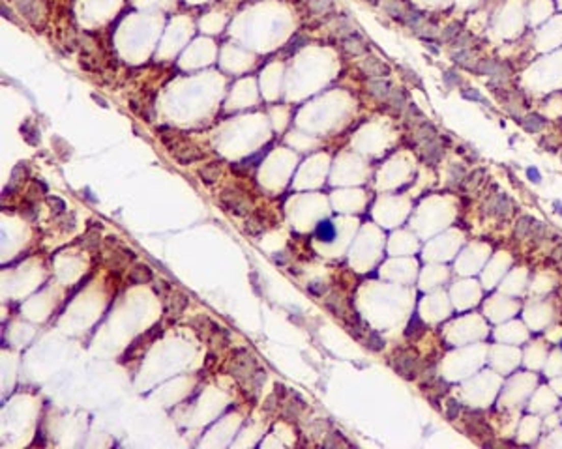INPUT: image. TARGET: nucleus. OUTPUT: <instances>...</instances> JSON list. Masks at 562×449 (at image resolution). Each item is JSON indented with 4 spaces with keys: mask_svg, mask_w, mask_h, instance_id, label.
<instances>
[{
    "mask_svg": "<svg viewBox=\"0 0 562 449\" xmlns=\"http://www.w3.org/2000/svg\"><path fill=\"white\" fill-rule=\"evenodd\" d=\"M521 124L528 133H538V131L544 129L547 122H545V118H542L540 115H528V116L523 118Z\"/></svg>",
    "mask_w": 562,
    "mask_h": 449,
    "instance_id": "nucleus-15",
    "label": "nucleus"
},
{
    "mask_svg": "<svg viewBox=\"0 0 562 449\" xmlns=\"http://www.w3.org/2000/svg\"><path fill=\"white\" fill-rule=\"evenodd\" d=\"M459 34H461V24L452 23V24H448L446 29L442 30V40H444V41H453Z\"/></svg>",
    "mask_w": 562,
    "mask_h": 449,
    "instance_id": "nucleus-24",
    "label": "nucleus"
},
{
    "mask_svg": "<svg viewBox=\"0 0 562 449\" xmlns=\"http://www.w3.org/2000/svg\"><path fill=\"white\" fill-rule=\"evenodd\" d=\"M304 43H306V38H302V36H296L295 40H290L289 43H287V47H285V52H295L296 49H300Z\"/></svg>",
    "mask_w": 562,
    "mask_h": 449,
    "instance_id": "nucleus-30",
    "label": "nucleus"
},
{
    "mask_svg": "<svg viewBox=\"0 0 562 449\" xmlns=\"http://www.w3.org/2000/svg\"><path fill=\"white\" fill-rule=\"evenodd\" d=\"M534 223H536V219H534V217L523 215V217L519 219V221H517V225H516V236L517 238H528V236H530V231H532Z\"/></svg>",
    "mask_w": 562,
    "mask_h": 449,
    "instance_id": "nucleus-16",
    "label": "nucleus"
},
{
    "mask_svg": "<svg viewBox=\"0 0 562 449\" xmlns=\"http://www.w3.org/2000/svg\"><path fill=\"white\" fill-rule=\"evenodd\" d=\"M423 329H425V324L422 322V318L418 317V315H412L411 322H409V326H407L405 335L407 337H416V335L422 333Z\"/></svg>",
    "mask_w": 562,
    "mask_h": 449,
    "instance_id": "nucleus-17",
    "label": "nucleus"
},
{
    "mask_svg": "<svg viewBox=\"0 0 562 449\" xmlns=\"http://www.w3.org/2000/svg\"><path fill=\"white\" fill-rule=\"evenodd\" d=\"M527 174H528V178L532 180L534 184H540V182H542V176H540V173L536 171V169H528Z\"/></svg>",
    "mask_w": 562,
    "mask_h": 449,
    "instance_id": "nucleus-35",
    "label": "nucleus"
},
{
    "mask_svg": "<svg viewBox=\"0 0 562 449\" xmlns=\"http://www.w3.org/2000/svg\"><path fill=\"white\" fill-rule=\"evenodd\" d=\"M365 346L373 352L383 350L384 348V339L377 333V331H369V333H367V339H365Z\"/></svg>",
    "mask_w": 562,
    "mask_h": 449,
    "instance_id": "nucleus-18",
    "label": "nucleus"
},
{
    "mask_svg": "<svg viewBox=\"0 0 562 449\" xmlns=\"http://www.w3.org/2000/svg\"><path fill=\"white\" fill-rule=\"evenodd\" d=\"M463 178H465L463 167H461V165H453V167L450 169V180H452V182H458L459 184Z\"/></svg>",
    "mask_w": 562,
    "mask_h": 449,
    "instance_id": "nucleus-31",
    "label": "nucleus"
},
{
    "mask_svg": "<svg viewBox=\"0 0 562 449\" xmlns=\"http://www.w3.org/2000/svg\"><path fill=\"white\" fill-rule=\"evenodd\" d=\"M47 204L51 206V212L55 213V215H62V213L66 212L64 201L58 199V197H47Z\"/></svg>",
    "mask_w": 562,
    "mask_h": 449,
    "instance_id": "nucleus-23",
    "label": "nucleus"
},
{
    "mask_svg": "<svg viewBox=\"0 0 562 449\" xmlns=\"http://www.w3.org/2000/svg\"><path fill=\"white\" fill-rule=\"evenodd\" d=\"M307 290H309V294L317 296V298H323L328 292V285L325 281H311L307 285Z\"/></svg>",
    "mask_w": 562,
    "mask_h": 449,
    "instance_id": "nucleus-22",
    "label": "nucleus"
},
{
    "mask_svg": "<svg viewBox=\"0 0 562 449\" xmlns=\"http://www.w3.org/2000/svg\"><path fill=\"white\" fill-rule=\"evenodd\" d=\"M83 245L87 249H96L99 245V236L98 232H88L87 236L83 238Z\"/></svg>",
    "mask_w": 562,
    "mask_h": 449,
    "instance_id": "nucleus-27",
    "label": "nucleus"
},
{
    "mask_svg": "<svg viewBox=\"0 0 562 449\" xmlns=\"http://www.w3.org/2000/svg\"><path fill=\"white\" fill-rule=\"evenodd\" d=\"M459 410H461V404L458 403V401H448V410H446V417L448 419H456L459 414Z\"/></svg>",
    "mask_w": 562,
    "mask_h": 449,
    "instance_id": "nucleus-29",
    "label": "nucleus"
},
{
    "mask_svg": "<svg viewBox=\"0 0 562 449\" xmlns=\"http://www.w3.org/2000/svg\"><path fill=\"white\" fill-rule=\"evenodd\" d=\"M463 98L472 99V101H480V103H486L484 96H481L480 92H476V90H463Z\"/></svg>",
    "mask_w": 562,
    "mask_h": 449,
    "instance_id": "nucleus-33",
    "label": "nucleus"
},
{
    "mask_svg": "<svg viewBox=\"0 0 562 449\" xmlns=\"http://www.w3.org/2000/svg\"><path fill=\"white\" fill-rule=\"evenodd\" d=\"M360 69H362L367 77H371V79H383V77H386V75L390 73L388 66H386L383 60L373 58V57H367L365 60H362V62H360Z\"/></svg>",
    "mask_w": 562,
    "mask_h": 449,
    "instance_id": "nucleus-6",
    "label": "nucleus"
},
{
    "mask_svg": "<svg viewBox=\"0 0 562 449\" xmlns=\"http://www.w3.org/2000/svg\"><path fill=\"white\" fill-rule=\"evenodd\" d=\"M246 231L251 232V234H259V232L264 231V227H262V221L259 217H255V215H251V217L246 221Z\"/></svg>",
    "mask_w": 562,
    "mask_h": 449,
    "instance_id": "nucleus-26",
    "label": "nucleus"
},
{
    "mask_svg": "<svg viewBox=\"0 0 562 449\" xmlns=\"http://www.w3.org/2000/svg\"><path fill=\"white\" fill-rule=\"evenodd\" d=\"M173 156L180 165H192V163H195V161H201L204 157V154H203V150L195 148V146L180 144L178 148L173 152Z\"/></svg>",
    "mask_w": 562,
    "mask_h": 449,
    "instance_id": "nucleus-7",
    "label": "nucleus"
},
{
    "mask_svg": "<svg viewBox=\"0 0 562 449\" xmlns=\"http://www.w3.org/2000/svg\"><path fill=\"white\" fill-rule=\"evenodd\" d=\"M486 210H487L489 215H497V217H500V215H506V213L512 210V202H510V199L504 195V193H500V195H495L491 201L487 202Z\"/></svg>",
    "mask_w": 562,
    "mask_h": 449,
    "instance_id": "nucleus-9",
    "label": "nucleus"
},
{
    "mask_svg": "<svg viewBox=\"0 0 562 449\" xmlns=\"http://www.w3.org/2000/svg\"><path fill=\"white\" fill-rule=\"evenodd\" d=\"M470 41H472V36L467 34V32H461L452 43H453V47H458V49H467V45H469Z\"/></svg>",
    "mask_w": 562,
    "mask_h": 449,
    "instance_id": "nucleus-28",
    "label": "nucleus"
},
{
    "mask_svg": "<svg viewBox=\"0 0 562 449\" xmlns=\"http://www.w3.org/2000/svg\"><path fill=\"white\" fill-rule=\"evenodd\" d=\"M163 305H165V313L169 317H180L185 311V307L190 305V296L182 290H174V292L171 290V294L163 299Z\"/></svg>",
    "mask_w": 562,
    "mask_h": 449,
    "instance_id": "nucleus-4",
    "label": "nucleus"
},
{
    "mask_svg": "<svg viewBox=\"0 0 562 449\" xmlns=\"http://www.w3.org/2000/svg\"><path fill=\"white\" fill-rule=\"evenodd\" d=\"M444 82H446L448 87H453V85H459L461 79H459L458 73H453V71H446V73H444Z\"/></svg>",
    "mask_w": 562,
    "mask_h": 449,
    "instance_id": "nucleus-34",
    "label": "nucleus"
},
{
    "mask_svg": "<svg viewBox=\"0 0 562 449\" xmlns=\"http://www.w3.org/2000/svg\"><path fill=\"white\" fill-rule=\"evenodd\" d=\"M257 369H259V363H257L255 356L249 354L248 350H236L232 361L229 363V374L242 386L255 374Z\"/></svg>",
    "mask_w": 562,
    "mask_h": 449,
    "instance_id": "nucleus-1",
    "label": "nucleus"
},
{
    "mask_svg": "<svg viewBox=\"0 0 562 449\" xmlns=\"http://www.w3.org/2000/svg\"><path fill=\"white\" fill-rule=\"evenodd\" d=\"M220 201L227 212L234 213V215H248L249 213V202L246 201V197L240 195L238 191L225 189L220 195Z\"/></svg>",
    "mask_w": 562,
    "mask_h": 449,
    "instance_id": "nucleus-2",
    "label": "nucleus"
},
{
    "mask_svg": "<svg viewBox=\"0 0 562 449\" xmlns=\"http://www.w3.org/2000/svg\"><path fill=\"white\" fill-rule=\"evenodd\" d=\"M341 47L347 54H353V57L364 54V52L367 51V43H365V40L358 34V32H353V34L341 38Z\"/></svg>",
    "mask_w": 562,
    "mask_h": 449,
    "instance_id": "nucleus-8",
    "label": "nucleus"
},
{
    "mask_svg": "<svg viewBox=\"0 0 562 449\" xmlns=\"http://www.w3.org/2000/svg\"><path fill=\"white\" fill-rule=\"evenodd\" d=\"M386 103L392 105L394 109L401 110L403 107H405V96H403V92H399V90H392L390 98L386 99Z\"/></svg>",
    "mask_w": 562,
    "mask_h": 449,
    "instance_id": "nucleus-21",
    "label": "nucleus"
},
{
    "mask_svg": "<svg viewBox=\"0 0 562 449\" xmlns=\"http://www.w3.org/2000/svg\"><path fill=\"white\" fill-rule=\"evenodd\" d=\"M315 236H317V240H320V242H332L334 238H336V227L330 223V221H319V225H317V229H315Z\"/></svg>",
    "mask_w": 562,
    "mask_h": 449,
    "instance_id": "nucleus-13",
    "label": "nucleus"
},
{
    "mask_svg": "<svg viewBox=\"0 0 562 449\" xmlns=\"http://www.w3.org/2000/svg\"><path fill=\"white\" fill-rule=\"evenodd\" d=\"M558 346H560V350H562V341H560V345H558Z\"/></svg>",
    "mask_w": 562,
    "mask_h": 449,
    "instance_id": "nucleus-37",
    "label": "nucleus"
},
{
    "mask_svg": "<svg viewBox=\"0 0 562 449\" xmlns=\"http://www.w3.org/2000/svg\"><path fill=\"white\" fill-rule=\"evenodd\" d=\"M367 92L373 98H377L379 101H386L390 98V94H392V85L388 81H384V79H369L367 81Z\"/></svg>",
    "mask_w": 562,
    "mask_h": 449,
    "instance_id": "nucleus-10",
    "label": "nucleus"
},
{
    "mask_svg": "<svg viewBox=\"0 0 562 449\" xmlns=\"http://www.w3.org/2000/svg\"><path fill=\"white\" fill-rule=\"evenodd\" d=\"M307 8L313 13H326L332 8V0H306Z\"/></svg>",
    "mask_w": 562,
    "mask_h": 449,
    "instance_id": "nucleus-19",
    "label": "nucleus"
},
{
    "mask_svg": "<svg viewBox=\"0 0 562 449\" xmlns=\"http://www.w3.org/2000/svg\"><path fill=\"white\" fill-rule=\"evenodd\" d=\"M199 176H201V180H203L204 184L212 185L216 180L220 178V165H218V163H208V165H204L203 169H199Z\"/></svg>",
    "mask_w": 562,
    "mask_h": 449,
    "instance_id": "nucleus-14",
    "label": "nucleus"
},
{
    "mask_svg": "<svg viewBox=\"0 0 562 449\" xmlns=\"http://www.w3.org/2000/svg\"><path fill=\"white\" fill-rule=\"evenodd\" d=\"M152 277H154V273H152L150 266L135 264L133 268L129 270L128 281H129V285H146V283L152 281Z\"/></svg>",
    "mask_w": 562,
    "mask_h": 449,
    "instance_id": "nucleus-11",
    "label": "nucleus"
},
{
    "mask_svg": "<svg viewBox=\"0 0 562 449\" xmlns=\"http://www.w3.org/2000/svg\"><path fill=\"white\" fill-rule=\"evenodd\" d=\"M21 215L29 221H34L38 217V204L32 201H24L23 206H21Z\"/></svg>",
    "mask_w": 562,
    "mask_h": 449,
    "instance_id": "nucleus-20",
    "label": "nucleus"
},
{
    "mask_svg": "<svg viewBox=\"0 0 562 449\" xmlns=\"http://www.w3.org/2000/svg\"><path fill=\"white\" fill-rule=\"evenodd\" d=\"M326 307H328L336 317H345V307H343L339 298H328L326 299Z\"/></svg>",
    "mask_w": 562,
    "mask_h": 449,
    "instance_id": "nucleus-25",
    "label": "nucleus"
},
{
    "mask_svg": "<svg viewBox=\"0 0 562 449\" xmlns=\"http://www.w3.org/2000/svg\"><path fill=\"white\" fill-rule=\"evenodd\" d=\"M553 259H555V260H556V264H558V266H560V268H562V247H558V249H556V251H555V253H553Z\"/></svg>",
    "mask_w": 562,
    "mask_h": 449,
    "instance_id": "nucleus-36",
    "label": "nucleus"
},
{
    "mask_svg": "<svg viewBox=\"0 0 562 449\" xmlns=\"http://www.w3.org/2000/svg\"><path fill=\"white\" fill-rule=\"evenodd\" d=\"M560 157H562V156H560Z\"/></svg>",
    "mask_w": 562,
    "mask_h": 449,
    "instance_id": "nucleus-38",
    "label": "nucleus"
},
{
    "mask_svg": "<svg viewBox=\"0 0 562 449\" xmlns=\"http://www.w3.org/2000/svg\"><path fill=\"white\" fill-rule=\"evenodd\" d=\"M154 292L157 294V296H162L163 299L167 298L169 294H171V287H169L167 283H156L154 285Z\"/></svg>",
    "mask_w": 562,
    "mask_h": 449,
    "instance_id": "nucleus-32",
    "label": "nucleus"
},
{
    "mask_svg": "<svg viewBox=\"0 0 562 449\" xmlns=\"http://www.w3.org/2000/svg\"><path fill=\"white\" fill-rule=\"evenodd\" d=\"M17 2L19 12L23 13V17L29 21V23L36 24L38 26V19H40V8H38V2L36 0H15Z\"/></svg>",
    "mask_w": 562,
    "mask_h": 449,
    "instance_id": "nucleus-12",
    "label": "nucleus"
},
{
    "mask_svg": "<svg viewBox=\"0 0 562 449\" xmlns=\"http://www.w3.org/2000/svg\"><path fill=\"white\" fill-rule=\"evenodd\" d=\"M394 369L397 371V374H401L403 378H414L418 374V359L412 354H401L395 357Z\"/></svg>",
    "mask_w": 562,
    "mask_h": 449,
    "instance_id": "nucleus-5",
    "label": "nucleus"
},
{
    "mask_svg": "<svg viewBox=\"0 0 562 449\" xmlns=\"http://www.w3.org/2000/svg\"><path fill=\"white\" fill-rule=\"evenodd\" d=\"M472 69H474L476 73L487 75V77H491L493 81H500V82L504 81V79H508V75H510V71L506 68V64L497 62V60H480Z\"/></svg>",
    "mask_w": 562,
    "mask_h": 449,
    "instance_id": "nucleus-3",
    "label": "nucleus"
}]
</instances>
